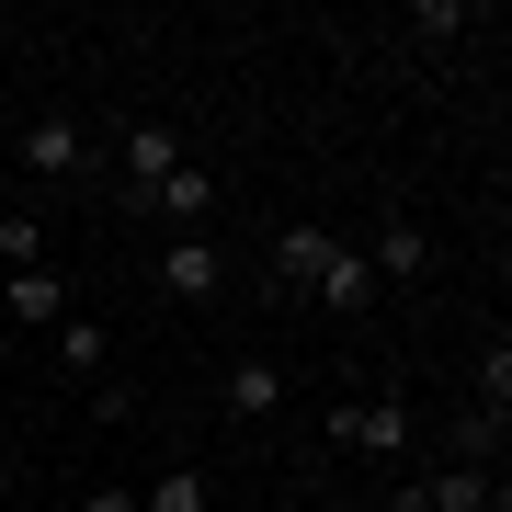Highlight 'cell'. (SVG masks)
Returning a JSON list of instances; mask_svg holds the SVG:
<instances>
[{
  "mask_svg": "<svg viewBox=\"0 0 512 512\" xmlns=\"http://www.w3.org/2000/svg\"><path fill=\"white\" fill-rule=\"evenodd\" d=\"M274 274L285 285H308L319 296V308H376V274H365V251H353V239H330V228H285L274 239Z\"/></svg>",
  "mask_w": 512,
  "mask_h": 512,
  "instance_id": "1",
  "label": "cell"
},
{
  "mask_svg": "<svg viewBox=\"0 0 512 512\" xmlns=\"http://www.w3.org/2000/svg\"><path fill=\"white\" fill-rule=\"evenodd\" d=\"M330 433H342L353 456H387V467H399L421 421H410V399H342V410H330Z\"/></svg>",
  "mask_w": 512,
  "mask_h": 512,
  "instance_id": "2",
  "label": "cell"
},
{
  "mask_svg": "<svg viewBox=\"0 0 512 512\" xmlns=\"http://www.w3.org/2000/svg\"><path fill=\"white\" fill-rule=\"evenodd\" d=\"M23 171H35V183H80V171H92V126H80V114H35V126H23Z\"/></svg>",
  "mask_w": 512,
  "mask_h": 512,
  "instance_id": "3",
  "label": "cell"
},
{
  "mask_svg": "<svg viewBox=\"0 0 512 512\" xmlns=\"http://www.w3.org/2000/svg\"><path fill=\"white\" fill-rule=\"evenodd\" d=\"M365 274H376V285H433V228L387 217V228H376V251H365Z\"/></svg>",
  "mask_w": 512,
  "mask_h": 512,
  "instance_id": "4",
  "label": "cell"
},
{
  "mask_svg": "<svg viewBox=\"0 0 512 512\" xmlns=\"http://www.w3.org/2000/svg\"><path fill=\"white\" fill-rule=\"evenodd\" d=\"M160 285L183 296V308H205V296L228 285V262H217V239H205V228H183V239H171V251H160Z\"/></svg>",
  "mask_w": 512,
  "mask_h": 512,
  "instance_id": "5",
  "label": "cell"
},
{
  "mask_svg": "<svg viewBox=\"0 0 512 512\" xmlns=\"http://www.w3.org/2000/svg\"><path fill=\"white\" fill-rule=\"evenodd\" d=\"M217 410H228V421H274V410H285V365H274V353H239L228 387H217Z\"/></svg>",
  "mask_w": 512,
  "mask_h": 512,
  "instance_id": "6",
  "label": "cell"
},
{
  "mask_svg": "<svg viewBox=\"0 0 512 512\" xmlns=\"http://www.w3.org/2000/svg\"><path fill=\"white\" fill-rule=\"evenodd\" d=\"M183 171V126H126V205H148Z\"/></svg>",
  "mask_w": 512,
  "mask_h": 512,
  "instance_id": "7",
  "label": "cell"
},
{
  "mask_svg": "<svg viewBox=\"0 0 512 512\" xmlns=\"http://www.w3.org/2000/svg\"><path fill=\"white\" fill-rule=\"evenodd\" d=\"M421 512H501V478L490 467H433V478H410Z\"/></svg>",
  "mask_w": 512,
  "mask_h": 512,
  "instance_id": "8",
  "label": "cell"
},
{
  "mask_svg": "<svg viewBox=\"0 0 512 512\" xmlns=\"http://www.w3.org/2000/svg\"><path fill=\"white\" fill-rule=\"evenodd\" d=\"M0 308H12L23 330H57V319H69V285H57V262H35V274H12V285H0Z\"/></svg>",
  "mask_w": 512,
  "mask_h": 512,
  "instance_id": "9",
  "label": "cell"
},
{
  "mask_svg": "<svg viewBox=\"0 0 512 512\" xmlns=\"http://www.w3.org/2000/svg\"><path fill=\"white\" fill-rule=\"evenodd\" d=\"M137 512H217V478H205V467H160L137 490Z\"/></svg>",
  "mask_w": 512,
  "mask_h": 512,
  "instance_id": "10",
  "label": "cell"
},
{
  "mask_svg": "<svg viewBox=\"0 0 512 512\" xmlns=\"http://www.w3.org/2000/svg\"><path fill=\"white\" fill-rule=\"evenodd\" d=\"M148 205H160V217H183V228H194V217H217V171H205V160H183V171H171Z\"/></svg>",
  "mask_w": 512,
  "mask_h": 512,
  "instance_id": "11",
  "label": "cell"
},
{
  "mask_svg": "<svg viewBox=\"0 0 512 512\" xmlns=\"http://www.w3.org/2000/svg\"><path fill=\"white\" fill-rule=\"evenodd\" d=\"M103 353H114V342H103V319H80V308L57 319V365H69V376H103Z\"/></svg>",
  "mask_w": 512,
  "mask_h": 512,
  "instance_id": "12",
  "label": "cell"
},
{
  "mask_svg": "<svg viewBox=\"0 0 512 512\" xmlns=\"http://www.w3.org/2000/svg\"><path fill=\"white\" fill-rule=\"evenodd\" d=\"M478 410H490V421H512V342H490V353H478Z\"/></svg>",
  "mask_w": 512,
  "mask_h": 512,
  "instance_id": "13",
  "label": "cell"
},
{
  "mask_svg": "<svg viewBox=\"0 0 512 512\" xmlns=\"http://www.w3.org/2000/svg\"><path fill=\"white\" fill-rule=\"evenodd\" d=\"M46 262V228L35 217H0V274H35Z\"/></svg>",
  "mask_w": 512,
  "mask_h": 512,
  "instance_id": "14",
  "label": "cell"
},
{
  "mask_svg": "<svg viewBox=\"0 0 512 512\" xmlns=\"http://www.w3.org/2000/svg\"><path fill=\"white\" fill-rule=\"evenodd\" d=\"M80 512H137V490H80Z\"/></svg>",
  "mask_w": 512,
  "mask_h": 512,
  "instance_id": "15",
  "label": "cell"
},
{
  "mask_svg": "<svg viewBox=\"0 0 512 512\" xmlns=\"http://www.w3.org/2000/svg\"><path fill=\"white\" fill-rule=\"evenodd\" d=\"M387 512H421V490H410V478H399V490H387Z\"/></svg>",
  "mask_w": 512,
  "mask_h": 512,
  "instance_id": "16",
  "label": "cell"
}]
</instances>
